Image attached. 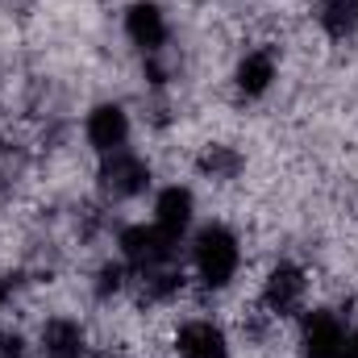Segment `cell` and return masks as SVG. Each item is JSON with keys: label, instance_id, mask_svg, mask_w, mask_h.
Listing matches in <instances>:
<instances>
[{"label": "cell", "instance_id": "cell-1", "mask_svg": "<svg viewBox=\"0 0 358 358\" xmlns=\"http://www.w3.org/2000/svg\"><path fill=\"white\" fill-rule=\"evenodd\" d=\"M192 263L200 271V279L208 287H225L234 275H238V263H242V250H238V238L225 229V225H204L192 242Z\"/></svg>", "mask_w": 358, "mask_h": 358}, {"label": "cell", "instance_id": "cell-2", "mask_svg": "<svg viewBox=\"0 0 358 358\" xmlns=\"http://www.w3.org/2000/svg\"><path fill=\"white\" fill-rule=\"evenodd\" d=\"M121 255H125V263L138 275L142 271H159V267H176L179 238H171L159 225H129L121 234Z\"/></svg>", "mask_w": 358, "mask_h": 358}, {"label": "cell", "instance_id": "cell-3", "mask_svg": "<svg viewBox=\"0 0 358 358\" xmlns=\"http://www.w3.org/2000/svg\"><path fill=\"white\" fill-rule=\"evenodd\" d=\"M146 187H150V167L138 155H129V150L104 155V163H100V192L108 200H134Z\"/></svg>", "mask_w": 358, "mask_h": 358}, {"label": "cell", "instance_id": "cell-4", "mask_svg": "<svg viewBox=\"0 0 358 358\" xmlns=\"http://www.w3.org/2000/svg\"><path fill=\"white\" fill-rule=\"evenodd\" d=\"M300 346L304 358H346V325L338 321V313H308Z\"/></svg>", "mask_w": 358, "mask_h": 358}, {"label": "cell", "instance_id": "cell-5", "mask_svg": "<svg viewBox=\"0 0 358 358\" xmlns=\"http://www.w3.org/2000/svg\"><path fill=\"white\" fill-rule=\"evenodd\" d=\"M304 292H308V279H304V271L292 267V263H279V267L267 275L263 304H267L271 317H292V313H300V304H304Z\"/></svg>", "mask_w": 358, "mask_h": 358}, {"label": "cell", "instance_id": "cell-6", "mask_svg": "<svg viewBox=\"0 0 358 358\" xmlns=\"http://www.w3.org/2000/svg\"><path fill=\"white\" fill-rule=\"evenodd\" d=\"M88 142L100 155H113V150H125L129 142V117L121 104H100L88 113Z\"/></svg>", "mask_w": 358, "mask_h": 358}, {"label": "cell", "instance_id": "cell-7", "mask_svg": "<svg viewBox=\"0 0 358 358\" xmlns=\"http://www.w3.org/2000/svg\"><path fill=\"white\" fill-rule=\"evenodd\" d=\"M125 34H129V42L142 46L146 55L159 50V46L167 42V17H163V8L150 4V0H138V4L125 13Z\"/></svg>", "mask_w": 358, "mask_h": 358}, {"label": "cell", "instance_id": "cell-8", "mask_svg": "<svg viewBox=\"0 0 358 358\" xmlns=\"http://www.w3.org/2000/svg\"><path fill=\"white\" fill-rule=\"evenodd\" d=\"M176 350H179V358H225L229 355L225 334L213 321H187L176 334Z\"/></svg>", "mask_w": 358, "mask_h": 358}, {"label": "cell", "instance_id": "cell-9", "mask_svg": "<svg viewBox=\"0 0 358 358\" xmlns=\"http://www.w3.org/2000/svg\"><path fill=\"white\" fill-rule=\"evenodd\" d=\"M192 192L187 187H167L159 200H155V225L167 229L171 238H183V229L192 225Z\"/></svg>", "mask_w": 358, "mask_h": 358}, {"label": "cell", "instance_id": "cell-10", "mask_svg": "<svg viewBox=\"0 0 358 358\" xmlns=\"http://www.w3.org/2000/svg\"><path fill=\"white\" fill-rule=\"evenodd\" d=\"M42 350H46V358H80L84 355V329L67 317H55L42 325Z\"/></svg>", "mask_w": 358, "mask_h": 358}, {"label": "cell", "instance_id": "cell-11", "mask_svg": "<svg viewBox=\"0 0 358 358\" xmlns=\"http://www.w3.org/2000/svg\"><path fill=\"white\" fill-rule=\"evenodd\" d=\"M275 80V55L271 50H250L242 63H238V88L246 96H263Z\"/></svg>", "mask_w": 358, "mask_h": 358}, {"label": "cell", "instance_id": "cell-12", "mask_svg": "<svg viewBox=\"0 0 358 358\" xmlns=\"http://www.w3.org/2000/svg\"><path fill=\"white\" fill-rule=\"evenodd\" d=\"M317 17L329 38H350L358 29V0H321Z\"/></svg>", "mask_w": 358, "mask_h": 358}, {"label": "cell", "instance_id": "cell-13", "mask_svg": "<svg viewBox=\"0 0 358 358\" xmlns=\"http://www.w3.org/2000/svg\"><path fill=\"white\" fill-rule=\"evenodd\" d=\"M204 176H213V179H234L238 176V167H242V159L229 150V146H208L204 155H200V163H196Z\"/></svg>", "mask_w": 358, "mask_h": 358}, {"label": "cell", "instance_id": "cell-14", "mask_svg": "<svg viewBox=\"0 0 358 358\" xmlns=\"http://www.w3.org/2000/svg\"><path fill=\"white\" fill-rule=\"evenodd\" d=\"M121 275H125L121 267H104V271H100V283H96V292H100V296L117 292V287H121Z\"/></svg>", "mask_w": 358, "mask_h": 358}, {"label": "cell", "instance_id": "cell-15", "mask_svg": "<svg viewBox=\"0 0 358 358\" xmlns=\"http://www.w3.org/2000/svg\"><path fill=\"white\" fill-rule=\"evenodd\" d=\"M0 358H21V338L0 334Z\"/></svg>", "mask_w": 358, "mask_h": 358}, {"label": "cell", "instance_id": "cell-16", "mask_svg": "<svg viewBox=\"0 0 358 358\" xmlns=\"http://www.w3.org/2000/svg\"><path fill=\"white\" fill-rule=\"evenodd\" d=\"M346 358H358V329L346 334Z\"/></svg>", "mask_w": 358, "mask_h": 358}]
</instances>
